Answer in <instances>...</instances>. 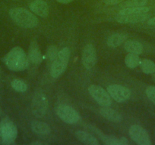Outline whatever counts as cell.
I'll return each instance as SVG.
<instances>
[{
	"label": "cell",
	"instance_id": "obj_1",
	"mask_svg": "<svg viewBox=\"0 0 155 145\" xmlns=\"http://www.w3.org/2000/svg\"><path fill=\"white\" fill-rule=\"evenodd\" d=\"M3 61L12 71H23L29 66V58L23 48L16 46L12 48L4 57Z\"/></svg>",
	"mask_w": 155,
	"mask_h": 145
},
{
	"label": "cell",
	"instance_id": "obj_2",
	"mask_svg": "<svg viewBox=\"0 0 155 145\" xmlns=\"http://www.w3.org/2000/svg\"><path fill=\"white\" fill-rule=\"evenodd\" d=\"M149 8L146 6L121 9L116 15V20L120 23H138L149 17Z\"/></svg>",
	"mask_w": 155,
	"mask_h": 145
},
{
	"label": "cell",
	"instance_id": "obj_3",
	"mask_svg": "<svg viewBox=\"0 0 155 145\" xmlns=\"http://www.w3.org/2000/svg\"><path fill=\"white\" fill-rule=\"evenodd\" d=\"M8 14L15 23L24 29H32L39 24V20L35 14L26 8L21 7L11 8Z\"/></svg>",
	"mask_w": 155,
	"mask_h": 145
},
{
	"label": "cell",
	"instance_id": "obj_4",
	"mask_svg": "<svg viewBox=\"0 0 155 145\" xmlns=\"http://www.w3.org/2000/svg\"><path fill=\"white\" fill-rule=\"evenodd\" d=\"M70 58V50L65 47L58 52L57 56L50 64V75L53 78L59 77L65 72Z\"/></svg>",
	"mask_w": 155,
	"mask_h": 145
},
{
	"label": "cell",
	"instance_id": "obj_5",
	"mask_svg": "<svg viewBox=\"0 0 155 145\" xmlns=\"http://www.w3.org/2000/svg\"><path fill=\"white\" fill-rule=\"evenodd\" d=\"M18 136V128L15 124L8 118L0 121V139L4 144H12Z\"/></svg>",
	"mask_w": 155,
	"mask_h": 145
},
{
	"label": "cell",
	"instance_id": "obj_6",
	"mask_svg": "<svg viewBox=\"0 0 155 145\" xmlns=\"http://www.w3.org/2000/svg\"><path fill=\"white\" fill-rule=\"evenodd\" d=\"M56 113L58 117L67 124H76L81 120L79 113L75 109L69 105L59 104L56 108Z\"/></svg>",
	"mask_w": 155,
	"mask_h": 145
},
{
	"label": "cell",
	"instance_id": "obj_7",
	"mask_svg": "<svg viewBox=\"0 0 155 145\" xmlns=\"http://www.w3.org/2000/svg\"><path fill=\"white\" fill-rule=\"evenodd\" d=\"M47 98L42 91H37L31 101V111L37 118H42L46 115L47 110Z\"/></svg>",
	"mask_w": 155,
	"mask_h": 145
},
{
	"label": "cell",
	"instance_id": "obj_8",
	"mask_svg": "<svg viewBox=\"0 0 155 145\" xmlns=\"http://www.w3.org/2000/svg\"><path fill=\"white\" fill-rule=\"evenodd\" d=\"M90 95L97 103L102 106H110L112 104V97L108 91L97 85H91L88 87Z\"/></svg>",
	"mask_w": 155,
	"mask_h": 145
},
{
	"label": "cell",
	"instance_id": "obj_9",
	"mask_svg": "<svg viewBox=\"0 0 155 145\" xmlns=\"http://www.w3.org/2000/svg\"><path fill=\"white\" fill-rule=\"evenodd\" d=\"M129 134L133 141L138 145H150L151 140L147 131L138 125H132L129 129Z\"/></svg>",
	"mask_w": 155,
	"mask_h": 145
},
{
	"label": "cell",
	"instance_id": "obj_10",
	"mask_svg": "<svg viewBox=\"0 0 155 145\" xmlns=\"http://www.w3.org/2000/svg\"><path fill=\"white\" fill-rule=\"evenodd\" d=\"M110 97L118 103H123L131 97V91L126 87L118 84H112L107 88Z\"/></svg>",
	"mask_w": 155,
	"mask_h": 145
},
{
	"label": "cell",
	"instance_id": "obj_11",
	"mask_svg": "<svg viewBox=\"0 0 155 145\" xmlns=\"http://www.w3.org/2000/svg\"><path fill=\"white\" fill-rule=\"evenodd\" d=\"M97 53L92 44H87L84 47L81 54V62L86 69H91L96 63Z\"/></svg>",
	"mask_w": 155,
	"mask_h": 145
},
{
	"label": "cell",
	"instance_id": "obj_12",
	"mask_svg": "<svg viewBox=\"0 0 155 145\" xmlns=\"http://www.w3.org/2000/svg\"><path fill=\"white\" fill-rule=\"evenodd\" d=\"M31 11L36 15L47 17L49 14V6L44 0H34L29 5Z\"/></svg>",
	"mask_w": 155,
	"mask_h": 145
},
{
	"label": "cell",
	"instance_id": "obj_13",
	"mask_svg": "<svg viewBox=\"0 0 155 145\" xmlns=\"http://www.w3.org/2000/svg\"><path fill=\"white\" fill-rule=\"evenodd\" d=\"M100 114L107 120L113 122H121L123 121V116L118 111L113 110L109 106H103L99 110Z\"/></svg>",
	"mask_w": 155,
	"mask_h": 145
},
{
	"label": "cell",
	"instance_id": "obj_14",
	"mask_svg": "<svg viewBox=\"0 0 155 145\" xmlns=\"http://www.w3.org/2000/svg\"><path fill=\"white\" fill-rule=\"evenodd\" d=\"M31 128L33 132L41 136L48 135L51 132V128L50 125L41 121H32L31 123Z\"/></svg>",
	"mask_w": 155,
	"mask_h": 145
},
{
	"label": "cell",
	"instance_id": "obj_15",
	"mask_svg": "<svg viewBox=\"0 0 155 145\" xmlns=\"http://www.w3.org/2000/svg\"><path fill=\"white\" fill-rule=\"evenodd\" d=\"M28 56L29 58V61L35 65L40 64L42 61V54H41L38 45L36 42H33L30 45Z\"/></svg>",
	"mask_w": 155,
	"mask_h": 145
},
{
	"label": "cell",
	"instance_id": "obj_16",
	"mask_svg": "<svg viewBox=\"0 0 155 145\" xmlns=\"http://www.w3.org/2000/svg\"><path fill=\"white\" fill-rule=\"evenodd\" d=\"M74 134H75L76 138L83 143H85V144L88 145L100 144V142L98 141L97 138L88 132H86V131L80 130V131H76Z\"/></svg>",
	"mask_w": 155,
	"mask_h": 145
},
{
	"label": "cell",
	"instance_id": "obj_17",
	"mask_svg": "<svg viewBox=\"0 0 155 145\" xmlns=\"http://www.w3.org/2000/svg\"><path fill=\"white\" fill-rule=\"evenodd\" d=\"M128 38L127 34L125 33H114L110 35L107 40V44L110 48H116L121 45L126 41Z\"/></svg>",
	"mask_w": 155,
	"mask_h": 145
},
{
	"label": "cell",
	"instance_id": "obj_18",
	"mask_svg": "<svg viewBox=\"0 0 155 145\" xmlns=\"http://www.w3.org/2000/svg\"><path fill=\"white\" fill-rule=\"evenodd\" d=\"M124 48L125 50L129 53L138 54V55L143 52V49H144L142 44L134 39L126 40L124 44Z\"/></svg>",
	"mask_w": 155,
	"mask_h": 145
},
{
	"label": "cell",
	"instance_id": "obj_19",
	"mask_svg": "<svg viewBox=\"0 0 155 145\" xmlns=\"http://www.w3.org/2000/svg\"><path fill=\"white\" fill-rule=\"evenodd\" d=\"M147 4V0H126L120 5V9L146 6Z\"/></svg>",
	"mask_w": 155,
	"mask_h": 145
},
{
	"label": "cell",
	"instance_id": "obj_20",
	"mask_svg": "<svg viewBox=\"0 0 155 145\" xmlns=\"http://www.w3.org/2000/svg\"><path fill=\"white\" fill-rule=\"evenodd\" d=\"M139 66L142 72L145 74H153L155 72V63L149 59L141 60Z\"/></svg>",
	"mask_w": 155,
	"mask_h": 145
},
{
	"label": "cell",
	"instance_id": "obj_21",
	"mask_svg": "<svg viewBox=\"0 0 155 145\" xmlns=\"http://www.w3.org/2000/svg\"><path fill=\"white\" fill-rule=\"evenodd\" d=\"M140 61H141V59L138 54L129 53L125 57V63L130 69H135L137 66H139Z\"/></svg>",
	"mask_w": 155,
	"mask_h": 145
},
{
	"label": "cell",
	"instance_id": "obj_22",
	"mask_svg": "<svg viewBox=\"0 0 155 145\" xmlns=\"http://www.w3.org/2000/svg\"><path fill=\"white\" fill-rule=\"evenodd\" d=\"M11 86L13 89L15 90L18 92H25L28 89V85L24 82L23 80L20 79H15L12 81Z\"/></svg>",
	"mask_w": 155,
	"mask_h": 145
},
{
	"label": "cell",
	"instance_id": "obj_23",
	"mask_svg": "<svg viewBox=\"0 0 155 145\" xmlns=\"http://www.w3.org/2000/svg\"><path fill=\"white\" fill-rule=\"evenodd\" d=\"M58 52H59V50H58L57 47L55 45H50L48 47L47 50V59L50 64H51L53 60H55Z\"/></svg>",
	"mask_w": 155,
	"mask_h": 145
},
{
	"label": "cell",
	"instance_id": "obj_24",
	"mask_svg": "<svg viewBox=\"0 0 155 145\" xmlns=\"http://www.w3.org/2000/svg\"><path fill=\"white\" fill-rule=\"evenodd\" d=\"M145 94L147 98L155 104V86H147L145 89Z\"/></svg>",
	"mask_w": 155,
	"mask_h": 145
},
{
	"label": "cell",
	"instance_id": "obj_25",
	"mask_svg": "<svg viewBox=\"0 0 155 145\" xmlns=\"http://www.w3.org/2000/svg\"><path fill=\"white\" fill-rule=\"evenodd\" d=\"M124 1H126V0H103L104 3L107 5H119V4H121Z\"/></svg>",
	"mask_w": 155,
	"mask_h": 145
},
{
	"label": "cell",
	"instance_id": "obj_26",
	"mask_svg": "<svg viewBox=\"0 0 155 145\" xmlns=\"http://www.w3.org/2000/svg\"><path fill=\"white\" fill-rule=\"evenodd\" d=\"M120 143H121V145H127L129 143L128 139L125 137H120Z\"/></svg>",
	"mask_w": 155,
	"mask_h": 145
},
{
	"label": "cell",
	"instance_id": "obj_27",
	"mask_svg": "<svg viewBox=\"0 0 155 145\" xmlns=\"http://www.w3.org/2000/svg\"><path fill=\"white\" fill-rule=\"evenodd\" d=\"M147 24H148L149 26H155V16L154 17H151V18H150L148 20H147Z\"/></svg>",
	"mask_w": 155,
	"mask_h": 145
},
{
	"label": "cell",
	"instance_id": "obj_28",
	"mask_svg": "<svg viewBox=\"0 0 155 145\" xmlns=\"http://www.w3.org/2000/svg\"><path fill=\"white\" fill-rule=\"evenodd\" d=\"M56 1L61 4H68L72 2L73 0H56Z\"/></svg>",
	"mask_w": 155,
	"mask_h": 145
},
{
	"label": "cell",
	"instance_id": "obj_29",
	"mask_svg": "<svg viewBox=\"0 0 155 145\" xmlns=\"http://www.w3.org/2000/svg\"><path fill=\"white\" fill-rule=\"evenodd\" d=\"M30 144L31 145H43V144H47V143L43 141H34L30 143Z\"/></svg>",
	"mask_w": 155,
	"mask_h": 145
},
{
	"label": "cell",
	"instance_id": "obj_30",
	"mask_svg": "<svg viewBox=\"0 0 155 145\" xmlns=\"http://www.w3.org/2000/svg\"><path fill=\"white\" fill-rule=\"evenodd\" d=\"M153 74H154V78H155V72H154V73H153Z\"/></svg>",
	"mask_w": 155,
	"mask_h": 145
}]
</instances>
